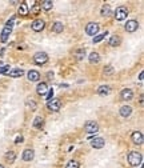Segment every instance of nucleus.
I'll use <instances>...</instances> for the list:
<instances>
[{
  "mask_svg": "<svg viewBox=\"0 0 144 168\" xmlns=\"http://www.w3.org/2000/svg\"><path fill=\"white\" fill-rule=\"evenodd\" d=\"M84 129H85V132L88 133V135H93V133H96L99 131V124H98V122L89 120V122L85 123Z\"/></svg>",
  "mask_w": 144,
  "mask_h": 168,
  "instance_id": "obj_3",
  "label": "nucleus"
},
{
  "mask_svg": "<svg viewBox=\"0 0 144 168\" xmlns=\"http://www.w3.org/2000/svg\"><path fill=\"white\" fill-rule=\"evenodd\" d=\"M18 12H19V15H22V16H27V15L29 13V8H28V5H27L25 2H22V3H20Z\"/></svg>",
  "mask_w": 144,
  "mask_h": 168,
  "instance_id": "obj_15",
  "label": "nucleus"
},
{
  "mask_svg": "<svg viewBox=\"0 0 144 168\" xmlns=\"http://www.w3.org/2000/svg\"><path fill=\"white\" fill-rule=\"evenodd\" d=\"M44 27H45V22H44V20H42V19H36V20H33L32 24H31L32 31H35V32H40V31H43V29H44Z\"/></svg>",
  "mask_w": 144,
  "mask_h": 168,
  "instance_id": "obj_8",
  "label": "nucleus"
},
{
  "mask_svg": "<svg viewBox=\"0 0 144 168\" xmlns=\"http://www.w3.org/2000/svg\"><path fill=\"white\" fill-rule=\"evenodd\" d=\"M104 144H105V140L103 139V137H95V139H92V142H91V146L93 147V148H96V150L103 148Z\"/></svg>",
  "mask_w": 144,
  "mask_h": 168,
  "instance_id": "obj_11",
  "label": "nucleus"
},
{
  "mask_svg": "<svg viewBox=\"0 0 144 168\" xmlns=\"http://www.w3.org/2000/svg\"><path fill=\"white\" fill-rule=\"evenodd\" d=\"M27 76H28L29 82H39V79H40V73L38 71H35V69L29 71L28 73H27Z\"/></svg>",
  "mask_w": 144,
  "mask_h": 168,
  "instance_id": "obj_16",
  "label": "nucleus"
},
{
  "mask_svg": "<svg viewBox=\"0 0 144 168\" xmlns=\"http://www.w3.org/2000/svg\"><path fill=\"white\" fill-rule=\"evenodd\" d=\"M88 60L91 64H98V63L100 62V55L98 52H91L88 56Z\"/></svg>",
  "mask_w": 144,
  "mask_h": 168,
  "instance_id": "obj_19",
  "label": "nucleus"
},
{
  "mask_svg": "<svg viewBox=\"0 0 144 168\" xmlns=\"http://www.w3.org/2000/svg\"><path fill=\"white\" fill-rule=\"evenodd\" d=\"M22 157H23V160H24V162H31V160H33V157H35V151L31 150V148L24 150Z\"/></svg>",
  "mask_w": 144,
  "mask_h": 168,
  "instance_id": "obj_12",
  "label": "nucleus"
},
{
  "mask_svg": "<svg viewBox=\"0 0 144 168\" xmlns=\"http://www.w3.org/2000/svg\"><path fill=\"white\" fill-rule=\"evenodd\" d=\"M104 36H107V32L102 33V35H98V36H96V38H93V40H92V42H93V43H99V42H102V40L104 39Z\"/></svg>",
  "mask_w": 144,
  "mask_h": 168,
  "instance_id": "obj_31",
  "label": "nucleus"
},
{
  "mask_svg": "<svg viewBox=\"0 0 144 168\" xmlns=\"http://www.w3.org/2000/svg\"><path fill=\"white\" fill-rule=\"evenodd\" d=\"M131 140L133 144H136V146H142L143 142H144V137H143V133L139 132V131H135V132H132L131 135Z\"/></svg>",
  "mask_w": 144,
  "mask_h": 168,
  "instance_id": "obj_9",
  "label": "nucleus"
},
{
  "mask_svg": "<svg viewBox=\"0 0 144 168\" xmlns=\"http://www.w3.org/2000/svg\"><path fill=\"white\" fill-rule=\"evenodd\" d=\"M127 16H128V9L126 8V7H118L115 11V19L118 20V22H122V20L127 19Z\"/></svg>",
  "mask_w": 144,
  "mask_h": 168,
  "instance_id": "obj_5",
  "label": "nucleus"
},
{
  "mask_svg": "<svg viewBox=\"0 0 144 168\" xmlns=\"http://www.w3.org/2000/svg\"><path fill=\"white\" fill-rule=\"evenodd\" d=\"M47 62H48V55H47L45 52H38L33 56V63L38 66H43V64H45Z\"/></svg>",
  "mask_w": 144,
  "mask_h": 168,
  "instance_id": "obj_4",
  "label": "nucleus"
},
{
  "mask_svg": "<svg viewBox=\"0 0 144 168\" xmlns=\"http://www.w3.org/2000/svg\"><path fill=\"white\" fill-rule=\"evenodd\" d=\"M85 32H87V35H89V36L98 35L99 24H98V23H88V24L85 25Z\"/></svg>",
  "mask_w": 144,
  "mask_h": 168,
  "instance_id": "obj_7",
  "label": "nucleus"
},
{
  "mask_svg": "<svg viewBox=\"0 0 144 168\" xmlns=\"http://www.w3.org/2000/svg\"><path fill=\"white\" fill-rule=\"evenodd\" d=\"M124 28H126V31H127V32L132 33V32L138 31V28H139V23L136 22V20H128V22L126 23Z\"/></svg>",
  "mask_w": 144,
  "mask_h": 168,
  "instance_id": "obj_10",
  "label": "nucleus"
},
{
  "mask_svg": "<svg viewBox=\"0 0 144 168\" xmlns=\"http://www.w3.org/2000/svg\"><path fill=\"white\" fill-rule=\"evenodd\" d=\"M24 75V71L23 69H11V72L8 73V76L9 78H20V76H23Z\"/></svg>",
  "mask_w": 144,
  "mask_h": 168,
  "instance_id": "obj_26",
  "label": "nucleus"
},
{
  "mask_svg": "<svg viewBox=\"0 0 144 168\" xmlns=\"http://www.w3.org/2000/svg\"><path fill=\"white\" fill-rule=\"evenodd\" d=\"M13 24V19H11L8 23L5 24V27L3 28V31H2V33H0V40H2L3 43H5L7 40H8V36H9V33L12 32V25Z\"/></svg>",
  "mask_w": 144,
  "mask_h": 168,
  "instance_id": "obj_2",
  "label": "nucleus"
},
{
  "mask_svg": "<svg viewBox=\"0 0 144 168\" xmlns=\"http://www.w3.org/2000/svg\"><path fill=\"white\" fill-rule=\"evenodd\" d=\"M60 107H62V103H60L59 99H51V100H48V103H47V108L49 111H52V112H58V111H60Z\"/></svg>",
  "mask_w": 144,
  "mask_h": 168,
  "instance_id": "obj_6",
  "label": "nucleus"
},
{
  "mask_svg": "<svg viewBox=\"0 0 144 168\" xmlns=\"http://www.w3.org/2000/svg\"><path fill=\"white\" fill-rule=\"evenodd\" d=\"M143 76H144V73L140 72V75H139V80H140V82H143Z\"/></svg>",
  "mask_w": 144,
  "mask_h": 168,
  "instance_id": "obj_35",
  "label": "nucleus"
},
{
  "mask_svg": "<svg viewBox=\"0 0 144 168\" xmlns=\"http://www.w3.org/2000/svg\"><path fill=\"white\" fill-rule=\"evenodd\" d=\"M20 142H23V136H18V137H16V140H15V143H16V144H19Z\"/></svg>",
  "mask_w": 144,
  "mask_h": 168,
  "instance_id": "obj_34",
  "label": "nucleus"
},
{
  "mask_svg": "<svg viewBox=\"0 0 144 168\" xmlns=\"http://www.w3.org/2000/svg\"><path fill=\"white\" fill-rule=\"evenodd\" d=\"M52 7H53V3L51 0H44V2L40 3V8H43L44 11H51Z\"/></svg>",
  "mask_w": 144,
  "mask_h": 168,
  "instance_id": "obj_22",
  "label": "nucleus"
},
{
  "mask_svg": "<svg viewBox=\"0 0 144 168\" xmlns=\"http://www.w3.org/2000/svg\"><path fill=\"white\" fill-rule=\"evenodd\" d=\"M120 97H122V100H131L133 97L132 89H129V88L122 89V92H120Z\"/></svg>",
  "mask_w": 144,
  "mask_h": 168,
  "instance_id": "obj_14",
  "label": "nucleus"
},
{
  "mask_svg": "<svg viewBox=\"0 0 144 168\" xmlns=\"http://www.w3.org/2000/svg\"><path fill=\"white\" fill-rule=\"evenodd\" d=\"M100 15H102V16H109V15H111V5H109V4H103L102 9H100Z\"/></svg>",
  "mask_w": 144,
  "mask_h": 168,
  "instance_id": "obj_25",
  "label": "nucleus"
},
{
  "mask_svg": "<svg viewBox=\"0 0 144 168\" xmlns=\"http://www.w3.org/2000/svg\"><path fill=\"white\" fill-rule=\"evenodd\" d=\"M0 168H4V167H3V166H2V164H0Z\"/></svg>",
  "mask_w": 144,
  "mask_h": 168,
  "instance_id": "obj_36",
  "label": "nucleus"
},
{
  "mask_svg": "<svg viewBox=\"0 0 144 168\" xmlns=\"http://www.w3.org/2000/svg\"><path fill=\"white\" fill-rule=\"evenodd\" d=\"M109 45L111 47H118V45H120V43H122V40H120V38L118 35H113V36H111L109 38Z\"/></svg>",
  "mask_w": 144,
  "mask_h": 168,
  "instance_id": "obj_24",
  "label": "nucleus"
},
{
  "mask_svg": "<svg viewBox=\"0 0 144 168\" xmlns=\"http://www.w3.org/2000/svg\"><path fill=\"white\" fill-rule=\"evenodd\" d=\"M128 163H129V166H132V167H138L142 164L143 162V156H142V153L138 152V151H132V152H129L128 153Z\"/></svg>",
  "mask_w": 144,
  "mask_h": 168,
  "instance_id": "obj_1",
  "label": "nucleus"
},
{
  "mask_svg": "<svg viewBox=\"0 0 144 168\" xmlns=\"http://www.w3.org/2000/svg\"><path fill=\"white\" fill-rule=\"evenodd\" d=\"M36 92H38L40 96H45L47 92H48V86H47V83H39L38 87H36Z\"/></svg>",
  "mask_w": 144,
  "mask_h": 168,
  "instance_id": "obj_13",
  "label": "nucleus"
},
{
  "mask_svg": "<svg viewBox=\"0 0 144 168\" xmlns=\"http://www.w3.org/2000/svg\"><path fill=\"white\" fill-rule=\"evenodd\" d=\"M11 72V67L8 64H3V63H0V73H3V75H8V73Z\"/></svg>",
  "mask_w": 144,
  "mask_h": 168,
  "instance_id": "obj_28",
  "label": "nucleus"
},
{
  "mask_svg": "<svg viewBox=\"0 0 144 168\" xmlns=\"http://www.w3.org/2000/svg\"><path fill=\"white\" fill-rule=\"evenodd\" d=\"M79 167H80V164L78 160H69V162L65 164V168H79Z\"/></svg>",
  "mask_w": 144,
  "mask_h": 168,
  "instance_id": "obj_30",
  "label": "nucleus"
},
{
  "mask_svg": "<svg viewBox=\"0 0 144 168\" xmlns=\"http://www.w3.org/2000/svg\"><path fill=\"white\" fill-rule=\"evenodd\" d=\"M73 56L76 58V60H83V58H85V48H79L73 52Z\"/></svg>",
  "mask_w": 144,
  "mask_h": 168,
  "instance_id": "obj_23",
  "label": "nucleus"
},
{
  "mask_svg": "<svg viewBox=\"0 0 144 168\" xmlns=\"http://www.w3.org/2000/svg\"><path fill=\"white\" fill-rule=\"evenodd\" d=\"M40 3H33L32 7H31V13H33V15H39V12H40Z\"/></svg>",
  "mask_w": 144,
  "mask_h": 168,
  "instance_id": "obj_29",
  "label": "nucleus"
},
{
  "mask_svg": "<svg viewBox=\"0 0 144 168\" xmlns=\"http://www.w3.org/2000/svg\"><path fill=\"white\" fill-rule=\"evenodd\" d=\"M52 32H55V33H62L63 32V29H64V25H63V23H60V22H55L52 24Z\"/></svg>",
  "mask_w": 144,
  "mask_h": 168,
  "instance_id": "obj_18",
  "label": "nucleus"
},
{
  "mask_svg": "<svg viewBox=\"0 0 144 168\" xmlns=\"http://www.w3.org/2000/svg\"><path fill=\"white\" fill-rule=\"evenodd\" d=\"M49 92H48V95H47V100H51L52 99V96H53V91L52 89H48Z\"/></svg>",
  "mask_w": 144,
  "mask_h": 168,
  "instance_id": "obj_33",
  "label": "nucleus"
},
{
  "mask_svg": "<svg viewBox=\"0 0 144 168\" xmlns=\"http://www.w3.org/2000/svg\"><path fill=\"white\" fill-rule=\"evenodd\" d=\"M33 127L38 129H42L43 127H44V119H43L42 116L35 117V120H33Z\"/></svg>",
  "mask_w": 144,
  "mask_h": 168,
  "instance_id": "obj_21",
  "label": "nucleus"
},
{
  "mask_svg": "<svg viewBox=\"0 0 144 168\" xmlns=\"http://www.w3.org/2000/svg\"><path fill=\"white\" fill-rule=\"evenodd\" d=\"M109 92H111V87L109 86H100L98 88V95H100V96H105V95H108Z\"/></svg>",
  "mask_w": 144,
  "mask_h": 168,
  "instance_id": "obj_20",
  "label": "nucleus"
},
{
  "mask_svg": "<svg viewBox=\"0 0 144 168\" xmlns=\"http://www.w3.org/2000/svg\"><path fill=\"white\" fill-rule=\"evenodd\" d=\"M104 73H105V75H111V73H113L112 66H107L105 68H104Z\"/></svg>",
  "mask_w": 144,
  "mask_h": 168,
  "instance_id": "obj_32",
  "label": "nucleus"
},
{
  "mask_svg": "<svg viewBox=\"0 0 144 168\" xmlns=\"http://www.w3.org/2000/svg\"><path fill=\"white\" fill-rule=\"evenodd\" d=\"M15 159H16V153L13 152V151H8V152L5 153V160H7V162L13 163V162H15Z\"/></svg>",
  "mask_w": 144,
  "mask_h": 168,
  "instance_id": "obj_27",
  "label": "nucleus"
},
{
  "mask_svg": "<svg viewBox=\"0 0 144 168\" xmlns=\"http://www.w3.org/2000/svg\"><path fill=\"white\" fill-rule=\"evenodd\" d=\"M120 115H122L123 117H129L131 116V113H132V108L129 106H123L122 108H120Z\"/></svg>",
  "mask_w": 144,
  "mask_h": 168,
  "instance_id": "obj_17",
  "label": "nucleus"
}]
</instances>
